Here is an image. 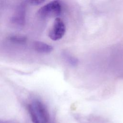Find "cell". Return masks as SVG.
<instances>
[{
    "label": "cell",
    "mask_w": 123,
    "mask_h": 123,
    "mask_svg": "<svg viewBox=\"0 0 123 123\" xmlns=\"http://www.w3.org/2000/svg\"><path fill=\"white\" fill-rule=\"evenodd\" d=\"M33 123H48L49 115L47 109L41 101L36 99L27 106Z\"/></svg>",
    "instance_id": "1"
},
{
    "label": "cell",
    "mask_w": 123,
    "mask_h": 123,
    "mask_svg": "<svg viewBox=\"0 0 123 123\" xmlns=\"http://www.w3.org/2000/svg\"><path fill=\"white\" fill-rule=\"evenodd\" d=\"M62 5L60 1H51L42 6L37 11L38 16L41 18L56 17L61 15Z\"/></svg>",
    "instance_id": "2"
},
{
    "label": "cell",
    "mask_w": 123,
    "mask_h": 123,
    "mask_svg": "<svg viewBox=\"0 0 123 123\" xmlns=\"http://www.w3.org/2000/svg\"><path fill=\"white\" fill-rule=\"evenodd\" d=\"M66 31V26L63 20L57 17L55 19L49 33V38L54 41L61 39L64 35Z\"/></svg>",
    "instance_id": "3"
},
{
    "label": "cell",
    "mask_w": 123,
    "mask_h": 123,
    "mask_svg": "<svg viewBox=\"0 0 123 123\" xmlns=\"http://www.w3.org/2000/svg\"><path fill=\"white\" fill-rule=\"evenodd\" d=\"M26 9L24 4L20 5L11 18V22L14 26L21 27H23L25 22Z\"/></svg>",
    "instance_id": "4"
},
{
    "label": "cell",
    "mask_w": 123,
    "mask_h": 123,
    "mask_svg": "<svg viewBox=\"0 0 123 123\" xmlns=\"http://www.w3.org/2000/svg\"><path fill=\"white\" fill-rule=\"evenodd\" d=\"M33 48L36 51L40 53H49L53 50L52 46L39 41L34 42Z\"/></svg>",
    "instance_id": "5"
},
{
    "label": "cell",
    "mask_w": 123,
    "mask_h": 123,
    "mask_svg": "<svg viewBox=\"0 0 123 123\" xmlns=\"http://www.w3.org/2000/svg\"><path fill=\"white\" fill-rule=\"evenodd\" d=\"M63 57L65 60L70 65L73 66H75L77 64L78 60L75 58L74 57L68 54L67 52H63L62 53Z\"/></svg>",
    "instance_id": "6"
},
{
    "label": "cell",
    "mask_w": 123,
    "mask_h": 123,
    "mask_svg": "<svg viewBox=\"0 0 123 123\" xmlns=\"http://www.w3.org/2000/svg\"><path fill=\"white\" fill-rule=\"evenodd\" d=\"M11 41L17 44H25L26 43L27 39L25 37L22 36H12L9 37Z\"/></svg>",
    "instance_id": "7"
},
{
    "label": "cell",
    "mask_w": 123,
    "mask_h": 123,
    "mask_svg": "<svg viewBox=\"0 0 123 123\" xmlns=\"http://www.w3.org/2000/svg\"><path fill=\"white\" fill-rule=\"evenodd\" d=\"M45 1L42 0H29L27 2H29L30 4L33 5H38L43 3H44Z\"/></svg>",
    "instance_id": "8"
}]
</instances>
